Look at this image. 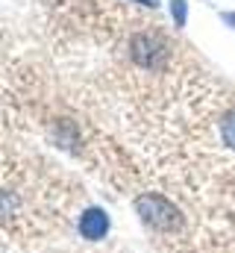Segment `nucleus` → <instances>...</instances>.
Listing matches in <instances>:
<instances>
[{"label": "nucleus", "mask_w": 235, "mask_h": 253, "mask_svg": "<svg viewBox=\"0 0 235 253\" xmlns=\"http://www.w3.org/2000/svg\"><path fill=\"white\" fill-rule=\"evenodd\" d=\"M221 132H224V141L235 150V112L227 115V121H224V126H221Z\"/></svg>", "instance_id": "obj_4"}, {"label": "nucleus", "mask_w": 235, "mask_h": 253, "mask_svg": "<svg viewBox=\"0 0 235 253\" xmlns=\"http://www.w3.org/2000/svg\"><path fill=\"white\" fill-rule=\"evenodd\" d=\"M79 233H82V239H88V242L103 239V236L109 233V215H106L103 209H88V212H82V218H79Z\"/></svg>", "instance_id": "obj_2"}, {"label": "nucleus", "mask_w": 235, "mask_h": 253, "mask_svg": "<svg viewBox=\"0 0 235 253\" xmlns=\"http://www.w3.org/2000/svg\"><path fill=\"white\" fill-rule=\"evenodd\" d=\"M132 56H135V62L147 65V68H156V65L162 62L165 50H162V44H159L156 39H150V36H138V39L132 42Z\"/></svg>", "instance_id": "obj_3"}, {"label": "nucleus", "mask_w": 235, "mask_h": 253, "mask_svg": "<svg viewBox=\"0 0 235 253\" xmlns=\"http://www.w3.org/2000/svg\"><path fill=\"white\" fill-rule=\"evenodd\" d=\"M138 3H144V6H156V0H138Z\"/></svg>", "instance_id": "obj_6"}, {"label": "nucleus", "mask_w": 235, "mask_h": 253, "mask_svg": "<svg viewBox=\"0 0 235 253\" xmlns=\"http://www.w3.org/2000/svg\"><path fill=\"white\" fill-rule=\"evenodd\" d=\"M135 209L144 218V224H150L153 230H174L176 224H179L176 206L168 197H162V194H141L135 200Z\"/></svg>", "instance_id": "obj_1"}, {"label": "nucleus", "mask_w": 235, "mask_h": 253, "mask_svg": "<svg viewBox=\"0 0 235 253\" xmlns=\"http://www.w3.org/2000/svg\"><path fill=\"white\" fill-rule=\"evenodd\" d=\"M171 9H174L176 27H185V0H174V3H171Z\"/></svg>", "instance_id": "obj_5"}]
</instances>
